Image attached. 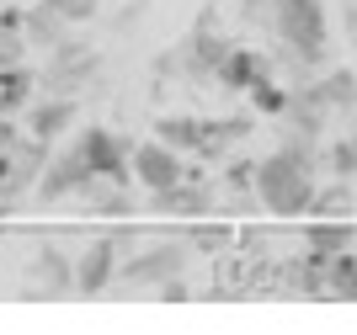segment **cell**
I'll return each mask as SVG.
<instances>
[{
  "mask_svg": "<svg viewBox=\"0 0 357 335\" xmlns=\"http://www.w3.org/2000/svg\"><path fill=\"white\" fill-rule=\"evenodd\" d=\"M314 171H320V149L310 139H278V149H267L256 160V197L272 219H310L314 203Z\"/></svg>",
  "mask_w": 357,
  "mask_h": 335,
  "instance_id": "1",
  "label": "cell"
},
{
  "mask_svg": "<svg viewBox=\"0 0 357 335\" xmlns=\"http://www.w3.org/2000/svg\"><path fill=\"white\" fill-rule=\"evenodd\" d=\"M96 75H102L96 48L80 38H64L59 48H48V64L38 70V80H43V96H80L86 86H96Z\"/></svg>",
  "mask_w": 357,
  "mask_h": 335,
  "instance_id": "2",
  "label": "cell"
},
{
  "mask_svg": "<svg viewBox=\"0 0 357 335\" xmlns=\"http://www.w3.org/2000/svg\"><path fill=\"white\" fill-rule=\"evenodd\" d=\"M187 261H192V240H155V245L123 256L118 288H160V282L181 277Z\"/></svg>",
  "mask_w": 357,
  "mask_h": 335,
  "instance_id": "3",
  "label": "cell"
},
{
  "mask_svg": "<svg viewBox=\"0 0 357 335\" xmlns=\"http://www.w3.org/2000/svg\"><path fill=\"white\" fill-rule=\"evenodd\" d=\"M272 38L310 48V54H326V38H331L326 0H272Z\"/></svg>",
  "mask_w": 357,
  "mask_h": 335,
  "instance_id": "4",
  "label": "cell"
},
{
  "mask_svg": "<svg viewBox=\"0 0 357 335\" xmlns=\"http://www.w3.org/2000/svg\"><path fill=\"white\" fill-rule=\"evenodd\" d=\"M229 59V43H224L219 32H213V22L203 16L187 38H181L171 54L160 59V75H187V80H208V75H219V64Z\"/></svg>",
  "mask_w": 357,
  "mask_h": 335,
  "instance_id": "5",
  "label": "cell"
},
{
  "mask_svg": "<svg viewBox=\"0 0 357 335\" xmlns=\"http://www.w3.org/2000/svg\"><path fill=\"white\" fill-rule=\"evenodd\" d=\"M48 160H54V144L38 139V133H22L11 149H0V197L22 203V192L43 181Z\"/></svg>",
  "mask_w": 357,
  "mask_h": 335,
  "instance_id": "6",
  "label": "cell"
},
{
  "mask_svg": "<svg viewBox=\"0 0 357 335\" xmlns=\"http://www.w3.org/2000/svg\"><path fill=\"white\" fill-rule=\"evenodd\" d=\"M123 250H128V234H102V240L75 261V293H80V298H96V293L118 288Z\"/></svg>",
  "mask_w": 357,
  "mask_h": 335,
  "instance_id": "7",
  "label": "cell"
},
{
  "mask_svg": "<svg viewBox=\"0 0 357 335\" xmlns=\"http://www.w3.org/2000/svg\"><path fill=\"white\" fill-rule=\"evenodd\" d=\"M91 181H102V176H96L91 155L80 149V139H75V144L54 149V160H48L43 181H38V203H59V197H70V192H86Z\"/></svg>",
  "mask_w": 357,
  "mask_h": 335,
  "instance_id": "8",
  "label": "cell"
},
{
  "mask_svg": "<svg viewBox=\"0 0 357 335\" xmlns=\"http://www.w3.org/2000/svg\"><path fill=\"white\" fill-rule=\"evenodd\" d=\"M75 139H80V149L91 155V165H96L102 181H134V139H123V133L102 128V123L80 128Z\"/></svg>",
  "mask_w": 357,
  "mask_h": 335,
  "instance_id": "9",
  "label": "cell"
},
{
  "mask_svg": "<svg viewBox=\"0 0 357 335\" xmlns=\"http://www.w3.org/2000/svg\"><path fill=\"white\" fill-rule=\"evenodd\" d=\"M144 213H165V219H208V213H219V197H213V187H203V176H187L181 187L149 192Z\"/></svg>",
  "mask_w": 357,
  "mask_h": 335,
  "instance_id": "10",
  "label": "cell"
},
{
  "mask_svg": "<svg viewBox=\"0 0 357 335\" xmlns=\"http://www.w3.org/2000/svg\"><path fill=\"white\" fill-rule=\"evenodd\" d=\"M134 181L144 192H165L187 181V165H181V149H171L165 139L155 144H134Z\"/></svg>",
  "mask_w": 357,
  "mask_h": 335,
  "instance_id": "11",
  "label": "cell"
},
{
  "mask_svg": "<svg viewBox=\"0 0 357 335\" xmlns=\"http://www.w3.org/2000/svg\"><path fill=\"white\" fill-rule=\"evenodd\" d=\"M278 75V64H272V54H256V48H229V59L219 64V80L224 91H235V96H251L261 80H272Z\"/></svg>",
  "mask_w": 357,
  "mask_h": 335,
  "instance_id": "12",
  "label": "cell"
},
{
  "mask_svg": "<svg viewBox=\"0 0 357 335\" xmlns=\"http://www.w3.org/2000/svg\"><path fill=\"white\" fill-rule=\"evenodd\" d=\"M75 117H80V102H75V96H38V102L27 107V133L59 144L64 133L75 128Z\"/></svg>",
  "mask_w": 357,
  "mask_h": 335,
  "instance_id": "13",
  "label": "cell"
},
{
  "mask_svg": "<svg viewBox=\"0 0 357 335\" xmlns=\"http://www.w3.org/2000/svg\"><path fill=\"white\" fill-rule=\"evenodd\" d=\"M80 208H86V213H96V219H134V213H144L134 181H91Z\"/></svg>",
  "mask_w": 357,
  "mask_h": 335,
  "instance_id": "14",
  "label": "cell"
},
{
  "mask_svg": "<svg viewBox=\"0 0 357 335\" xmlns=\"http://www.w3.org/2000/svg\"><path fill=\"white\" fill-rule=\"evenodd\" d=\"M155 139H165L171 149H181V155H208L213 149V123H203V117L192 112H171L155 123Z\"/></svg>",
  "mask_w": 357,
  "mask_h": 335,
  "instance_id": "15",
  "label": "cell"
},
{
  "mask_svg": "<svg viewBox=\"0 0 357 335\" xmlns=\"http://www.w3.org/2000/svg\"><path fill=\"white\" fill-rule=\"evenodd\" d=\"M32 277H38V298H70L75 293V261L64 256V250L43 245L38 250V261H32Z\"/></svg>",
  "mask_w": 357,
  "mask_h": 335,
  "instance_id": "16",
  "label": "cell"
},
{
  "mask_svg": "<svg viewBox=\"0 0 357 335\" xmlns=\"http://www.w3.org/2000/svg\"><path fill=\"white\" fill-rule=\"evenodd\" d=\"M43 96V80L27 59L22 64H0V112H27L32 102Z\"/></svg>",
  "mask_w": 357,
  "mask_h": 335,
  "instance_id": "17",
  "label": "cell"
},
{
  "mask_svg": "<svg viewBox=\"0 0 357 335\" xmlns=\"http://www.w3.org/2000/svg\"><path fill=\"white\" fill-rule=\"evenodd\" d=\"M22 32H27V43H32V48H43V54H48V48H59L64 38H70V16L54 11L48 0H38V6L22 16Z\"/></svg>",
  "mask_w": 357,
  "mask_h": 335,
  "instance_id": "18",
  "label": "cell"
},
{
  "mask_svg": "<svg viewBox=\"0 0 357 335\" xmlns=\"http://www.w3.org/2000/svg\"><path fill=\"white\" fill-rule=\"evenodd\" d=\"M272 64H278V80H283V86H304V80H314V75H326L331 59L310 54V48H294V43H278Z\"/></svg>",
  "mask_w": 357,
  "mask_h": 335,
  "instance_id": "19",
  "label": "cell"
},
{
  "mask_svg": "<svg viewBox=\"0 0 357 335\" xmlns=\"http://www.w3.org/2000/svg\"><path fill=\"white\" fill-rule=\"evenodd\" d=\"M304 245L320 250V256H342V250L357 245V229H352V219H314L304 229Z\"/></svg>",
  "mask_w": 357,
  "mask_h": 335,
  "instance_id": "20",
  "label": "cell"
},
{
  "mask_svg": "<svg viewBox=\"0 0 357 335\" xmlns=\"http://www.w3.org/2000/svg\"><path fill=\"white\" fill-rule=\"evenodd\" d=\"M314 91H320V102L331 107V112H352V102H357V75L352 70H342V64H326V75H314Z\"/></svg>",
  "mask_w": 357,
  "mask_h": 335,
  "instance_id": "21",
  "label": "cell"
},
{
  "mask_svg": "<svg viewBox=\"0 0 357 335\" xmlns=\"http://www.w3.org/2000/svg\"><path fill=\"white\" fill-rule=\"evenodd\" d=\"M326 298H342V304H357V256H352V250L331 256V272H326Z\"/></svg>",
  "mask_w": 357,
  "mask_h": 335,
  "instance_id": "22",
  "label": "cell"
},
{
  "mask_svg": "<svg viewBox=\"0 0 357 335\" xmlns=\"http://www.w3.org/2000/svg\"><path fill=\"white\" fill-rule=\"evenodd\" d=\"M352 208H357L352 187H347L342 176H336V187H320V192H314V203H310V219H352Z\"/></svg>",
  "mask_w": 357,
  "mask_h": 335,
  "instance_id": "23",
  "label": "cell"
},
{
  "mask_svg": "<svg viewBox=\"0 0 357 335\" xmlns=\"http://www.w3.org/2000/svg\"><path fill=\"white\" fill-rule=\"evenodd\" d=\"M288 102H294V96H288V86H278V75L251 91V112H261V117H283Z\"/></svg>",
  "mask_w": 357,
  "mask_h": 335,
  "instance_id": "24",
  "label": "cell"
},
{
  "mask_svg": "<svg viewBox=\"0 0 357 335\" xmlns=\"http://www.w3.org/2000/svg\"><path fill=\"white\" fill-rule=\"evenodd\" d=\"M326 160H331V171L342 176V181H352V176H357V144H352V139L331 144V149H326Z\"/></svg>",
  "mask_w": 357,
  "mask_h": 335,
  "instance_id": "25",
  "label": "cell"
},
{
  "mask_svg": "<svg viewBox=\"0 0 357 335\" xmlns=\"http://www.w3.org/2000/svg\"><path fill=\"white\" fill-rule=\"evenodd\" d=\"M54 11H64L70 22H96V11H102V0H48Z\"/></svg>",
  "mask_w": 357,
  "mask_h": 335,
  "instance_id": "26",
  "label": "cell"
},
{
  "mask_svg": "<svg viewBox=\"0 0 357 335\" xmlns=\"http://www.w3.org/2000/svg\"><path fill=\"white\" fill-rule=\"evenodd\" d=\"M16 139H22V123H16V112H0V149H11Z\"/></svg>",
  "mask_w": 357,
  "mask_h": 335,
  "instance_id": "27",
  "label": "cell"
},
{
  "mask_svg": "<svg viewBox=\"0 0 357 335\" xmlns=\"http://www.w3.org/2000/svg\"><path fill=\"white\" fill-rule=\"evenodd\" d=\"M155 293H160L165 304H176V298H187V282H181V277H171V282H160Z\"/></svg>",
  "mask_w": 357,
  "mask_h": 335,
  "instance_id": "28",
  "label": "cell"
},
{
  "mask_svg": "<svg viewBox=\"0 0 357 335\" xmlns=\"http://www.w3.org/2000/svg\"><path fill=\"white\" fill-rule=\"evenodd\" d=\"M240 245H245V256H261V245H267V240H261V234L251 229V234H245V240H240Z\"/></svg>",
  "mask_w": 357,
  "mask_h": 335,
  "instance_id": "29",
  "label": "cell"
},
{
  "mask_svg": "<svg viewBox=\"0 0 357 335\" xmlns=\"http://www.w3.org/2000/svg\"><path fill=\"white\" fill-rule=\"evenodd\" d=\"M347 123H357V102H352V112H347Z\"/></svg>",
  "mask_w": 357,
  "mask_h": 335,
  "instance_id": "30",
  "label": "cell"
},
{
  "mask_svg": "<svg viewBox=\"0 0 357 335\" xmlns=\"http://www.w3.org/2000/svg\"><path fill=\"white\" fill-rule=\"evenodd\" d=\"M352 144H357V128H352Z\"/></svg>",
  "mask_w": 357,
  "mask_h": 335,
  "instance_id": "31",
  "label": "cell"
}]
</instances>
